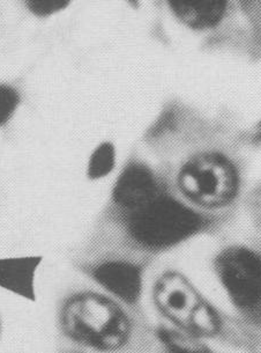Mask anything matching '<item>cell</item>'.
<instances>
[{"label":"cell","mask_w":261,"mask_h":353,"mask_svg":"<svg viewBox=\"0 0 261 353\" xmlns=\"http://www.w3.org/2000/svg\"><path fill=\"white\" fill-rule=\"evenodd\" d=\"M158 335L165 353H213L198 336L184 330L161 328Z\"/></svg>","instance_id":"obj_9"},{"label":"cell","mask_w":261,"mask_h":353,"mask_svg":"<svg viewBox=\"0 0 261 353\" xmlns=\"http://www.w3.org/2000/svg\"><path fill=\"white\" fill-rule=\"evenodd\" d=\"M73 0H25V6L32 14L47 18L64 11Z\"/></svg>","instance_id":"obj_11"},{"label":"cell","mask_w":261,"mask_h":353,"mask_svg":"<svg viewBox=\"0 0 261 353\" xmlns=\"http://www.w3.org/2000/svg\"><path fill=\"white\" fill-rule=\"evenodd\" d=\"M204 216L170 196L160 195L129 214L127 230L133 241L149 250H165L189 240L204 228Z\"/></svg>","instance_id":"obj_2"},{"label":"cell","mask_w":261,"mask_h":353,"mask_svg":"<svg viewBox=\"0 0 261 353\" xmlns=\"http://www.w3.org/2000/svg\"><path fill=\"white\" fill-rule=\"evenodd\" d=\"M161 195L154 173L143 163H132L116 181L112 199L126 212H136Z\"/></svg>","instance_id":"obj_6"},{"label":"cell","mask_w":261,"mask_h":353,"mask_svg":"<svg viewBox=\"0 0 261 353\" xmlns=\"http://www.w3.org/2000/svg\"><path fill=\"white\" fill-rule=\"evenodd\" d=\"M204 301L194 284L178 272H167L155 285L154 303L160 313L184 332H189Z\"/></svg>","instance_id":"obj_5"},{"label":"cell","mask_w":261,"mask_h":353,"mask_svg":"<svg viewBox=\"0 0 261 353\" xmlns=\"http://www.w3.org/2000/svg\"><path fill=\"white\" fill-rule=\"evenodd\" d=\"M116 166V148L109 141L98 145L90 154L87 165V175L90 180H101L109 176Z\"/></svg>","instance_id":"obj_10"},{"label":"cell","mask_w":261,"mask_h":353,"mask_svg":"<svg viewBox=\"0 0 261 353\" xmlns=\"http://www.w3.org/2000/svg\"><path fill=\"white\" fill-rule=\"evenodd\" d=\"M1 332H3V322H1V319H0V339H1Z\"/></svg>","instance_id":"obj_13"},{"label":"cell","mask_w":261,"mask_h":353,"mask_svg":"<svg viewBox=\"0 0 261 353\" xmlns=\"http://www.w3.org/2000/svg\"><path fill=\"white\" fill-rule=\"evenodd\" d=\"M20 103L18 90L0 83V126L4 125L14 115Z\"/></svg>","instance_id":"obj_12"},{"label":"cell","mask_w":261,"mask_h":353,"mask_svg":"<svg viewBox=\"0 0 261 353\" xmlns=\"http://www.w3.org/2000/svg\"><path fill=\"white\" fill-rule=\"evenodd\" d=\"M59 323L72 342L100 352L123 349L132 334L131 321L122 307L96 293H80L66 300Z\"/></svg>","instance_id":"obj_1"},{"label":"cell","mask_w":261,"mask_h":353,"mask_svg":"<svg viewBox=\"0 0 261 353\" xmlns=\"http://www.w3.org/2000/svg\"><path fill=\"white\" fill-rule=\"evenodd\" d=\"M179 21L194 30H206L221 23L228 0H167Z\"/></svg>","instance_id":"obj_8"},{"label":"cell","mask_w":261,"mask_h":353,"mask_svg":"<svg viewBox=\"0 0 261 353\" xmlns=\"http://www.w3.org/2000/svg\"><path fill=\"white\" fill-rule=\"evenodd\" d=\"M94 281L110 296L127 305L138 303L143 293V269L129 261L111 260L93 268Z\"/></svg>","instance_id":"obj_7"},{"label":"cell","mask_w":261,"mask_h":353,"mask_svg":"<svg viewBox=\"0 0 261 353\" xmlns=\"http://www.w3.org/2000/svg\"><path fill=\"white\" fill-rule=\"evenodd\" d=\"M178 188L184 197L205 209L229 205L240 190V174L225 155L208 152L194 155L179 170Z\"/></svg>","instance_id":"obj_3"},{"label":"cell","mask_w":261,"mask_h":353,"mask_svg":"<svg viewBox=\"0 0 261 353\" xmlns=\"http://www.w3.org/2000/svg\"><path fill=\"white\" fill-rule=\"evenodd\" d=\"M215 269L235 306L252 310L261 303V256L247 247H230L218 256Z\"/></svg>","instance_id":"obj_4"}]
</instances>
